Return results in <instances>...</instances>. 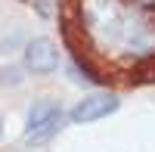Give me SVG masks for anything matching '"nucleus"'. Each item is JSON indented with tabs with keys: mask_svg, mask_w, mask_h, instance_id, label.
<instances>
[{
	"mask_svg": "<svg viewBox=\"0 0 155 152\" xmlns=\"http://www.w3.org/2000/svg\"><path fill=\"white\" fill-rule=\"evenodd\" d=\"M65 124V112H62L59 99L44 96L28 109V121H25V140L28 143H47L53 134L62 131Z\"/></svg>",
	"mask_w": 155,
	"mask_h": 152,
	"instance_id": "1",
	"label": "nucleus"
},
{
	"mask_svg": "<svg viewBox=\"0 0 155 152\" xmlns=\"http://www.w3.org/2000/svg\"><path fill=\"white\" fill-rule=\"evenodd\" d=\"M118 106H121V99L115 93H90L68 112V118L71 124H90V121H99L112 112H118Z\"/></svg>",
	"mask_w": 155,
	"mask_h": 152,
	"instance_id": "2",
	"label": "nucleus"
},
{
	"mask_svg": "<svg viewBox=\"0 0 155 152\" xmlns=\"http://www.w3.org/2000/svg\"><path fill=\"white\" fill-rule=\"evenodd\" d=\"M25 68L34 74H53L59 68V50L50 37H31L25 44Z\"/></svg>",
	"mask_w": 155,
	"mask_h": 152,
	"instance_id": "3",
	"label": "nucleus"
},
{
	"mask_svg": "<svg viewBox=\"0 0 155 152\" xmlns=\"http://www.w3.org/2000/svg\"><path fill=\"white\" fill-rule=\"evenodd\" d=\"M22 68L19 65H6V68H0V87H19L22 84Z\"/></svg>",
	"mask_w": 155,
	"mask_h": 152,
	"instance_id": "4",
	"label": "nucleus"
},
{
	"mask_svg": "<svg viewBox=\"0 0 155 152\" xmlns=\"http://www.w3.org/2000/svg\"><path fill=\"white\" fill-rule=\"evenodd\" d=\"M0 134H3V121H0Z\"/></svg>",
	"mask_w": 155,
	"mask_h": 152,
	"instance_id": "5",
	"label": "nucleus"
}]
</instances>
